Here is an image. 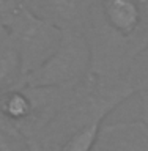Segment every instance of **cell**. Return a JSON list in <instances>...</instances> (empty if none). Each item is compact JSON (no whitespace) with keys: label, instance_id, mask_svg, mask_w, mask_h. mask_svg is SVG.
Wrapping results in <instances>:
<instances>
[{"label":"cell","instance_id":"cell-9","mask_svg":"<svg viewBox=\"0 0 148 151\" xmlns=\"http://www.w3.org/2000/svg\"><path fill=\"white\" fill-rule=\"evenodd\" d=\"M103 124L104 123H95V124L84 127L74 137H71L68 143L61 148V151H93Z\"/></svg>","mask_w":148,"mask_h":151},{"label":"cell","instance_id":"cell-1","mask_svg":"<svg viewBox=\"0 0 148 151\" xmlns=\"http://www.w3.org/2000/svg\"><path fill=\"white\" fill-rule=\"evenodd\" d=\"M82 33L92 73L125 79L148 46V0H92Z\"/></svg>","mask_w":148,"mask_h":151},{"label":"cell","instance_id":"cell-7","mask_svg":"<svg viewBox=\"0 0 148 151\" xmlns=\"http://www.w3.org/2000/svg\"><path fill=\"white\" fill-rule=\"evenodd\" d=\"M22 68L17 50L6 28L0 25V94L22 83Z\"/></svg>","mask_w":148,"mask_h":151},{"label":"cell","instance_id":"cell-4","mask_svg":"<svg viewBox=\"0 0 148 151\" xmlns=\"http://www.w3.org/2000/svg\"><path fill=\"white\" fill-rule=\"evenodd\" d=\"M5 28L17 50L24 77L38 69L58 49L63 36L61 30L36 17L27 8L9 21Z\"/></svg>","mask_w":148,"mask_h":151},{"label":"cell","instance_id":"cell-2","mask_svg":"<svg viewBox=\"0 0 148 151\" xmlns=\"http://www.w3.org/2000/svg\"><path fill=\"white\" fill-rule=\"evenodd\" d=\"M71 88L17 85L0 94V123L32 140L65 102Z\"/></svg>","mask_w":148,"mask_h":151},{"label":"cell","instance_id":"cell-11","mask_svg":"<svg viewBox=\"0 0 148 151\" xmlns=\"http://www.w3.org/2000/svg\"><path fill=\"white\" fill-rule=\"evenodd\" d=\"M139 107H140V121L148 127V91L139 93Z\"/></svg>","mask_w":148,"mask_h":151},{"label":"cell","instance_id":"cell-6","mask_svg":"<svg viewBox=\"0 0 148 151\" xmlns=\"http://www.w3.org/2000/svg\"><path fill=\"white\" fill-rule=\"evenodd\" d=\"M93 151H148V127L140 120L103 124Z\"/></svg>","mask_w":148,"mask_h":151},{"label":"cell","instance_id":"cell-3","mask_svg":"<svg viewBox=\"0 0 148 151\" xmlns=\"http://www.w3.org/2000/svg\"><path fill=\"white\" fill-rule=\"evenodd\" d=\"M92 73V54L80 32H63L61 42L38 69L22 79L24 85L73 88Z\"/></svg>","mask_w":148,"mask_h":151},{"label":"cell","instance_id":"cell-8","mask_svg":"<svg viewBox=\"0 0 148 151\" xmlns=\"http://www.w3.org/2000/svg\"><path fill=\"white\" fill-rule=\"evenodd\" d=\"M126 82L136 96L139 93L148 91V46L136 58L131 69L128 71Z\"/></svg>","mask_w":148,"mask_h":151},{"label":"cell","instance_id":"cell-5","mask_svg":"<svg viewBox=\"0 0 148 151\" xmlns=\"http://www.w3.org/2000/svg\"><path fill=\"white\" fill-rule=\"evenodd\" d=\"M36 17L61 32H84L92 0H24Z\"/></svg>","mask_w":148,"mask_h":151},{"label":"cell","instance_id":"cell-10","mask_svg":"<svg viewBox=\"0 0 148 151\" xmlns=\"http://www.w3.org/2000/svg\"><path fill=\"white\" fill-rule=\"evenodd\" d=\"M25 8L24 0H0V25L5 27Z\"/></svg>","mask_w":148,"mask_h":151}]
</instances>
